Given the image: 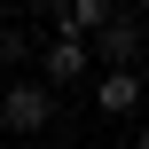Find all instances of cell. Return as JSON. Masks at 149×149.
<instances>
[{"label":"cell","instance_id":"cell-1","mask_svg":"<svg viewBox=\"0 0 149 149\" xmlns=\"http://www.w3.org/2000/svg\"><path fill=\"white\" fill-rule=\"evenodd\" d=\"M0 126H8V134H47V126H55V94H47L39 79H16V86L0 94Z\"/></svg>","mask_w":149,"mask_h":149},{"label":"cell","instance_id":"cell-2","mask_svg":"<svg viewBox=\"0 0 149 149\" xmlns=\"http://www.w3.org/2000/svg\"><path fill=\"white\" fill-rule=\"evenodd\" d=\"M141 39H149V24L118 8V16L102 24V39H94V63H102V71H134V63H141Z\"/></svg>","mask_w":149,"mask_h":149},{"label":"cell","instance_id":"cell-3","mask_svg":"<svg viewBox=\"0 0 149 149\" xmlns=\"http://www.w3.org/2000/svg\"><path fill=\"white\" fill-rule=\"evenodd\" d=\"M110 16H118V0H63L47 24H55V39H86V47H94Z\"/></svg>","mask_w":149,"mask_h":149},{"label":"cell","instance_id":"cell-4","mask_svg":"<svg viewBox=\"0 0 149 149\" xmlns=\"http://www.w3.org/2000/svg\"><path fill=\"white\" fill-rule=\"evenodd\" d=\"M86 63H94V47H86V39H47V47H39V86L55 94V86L86 79Z\"/></svg>","mask_w":149,"mask_h":149},{"label":"cell","instance_id":"cell-5","mask_svg":"<svg viewBox=\"0 0 149 149\" xmlns=\"http://www.w3.org/2000/svg\"><path fill=\"white\" fill-rule=\"evenodd\" d=\"M141 102H149L141 71H102V79H94V110H102V118H134Z\"/></svg>","mask_w":149,"mask_h":149},{"label":"cell","instance_id":"cell-6","mask_svg":"<svg viewBox=\"0 0 149 149\" xmlns=\"http://www.w3.org/2000/svg\"><path fill=\"white\" fill-rule=\"evenodd\" d=\"M31 55V31H16V24H0V63H24Z\"/></svg>","mask_w":149,"mask_h":149},{"label":"cell","instance_id":"cell-7","mask_svg":"<svg viewBox=\"0 0 149 149\" xmlns=\"http://www.w3.org/2000/svg\"><path fill=\"white\" fill-rule=\"evenodd\" d=\"M134 149H149V126H134Z\"/></svg>","mask_w":149,"mask_h":149}]
</instances>
